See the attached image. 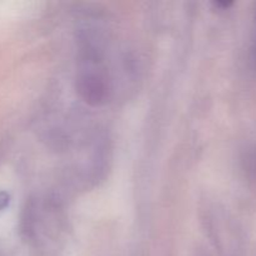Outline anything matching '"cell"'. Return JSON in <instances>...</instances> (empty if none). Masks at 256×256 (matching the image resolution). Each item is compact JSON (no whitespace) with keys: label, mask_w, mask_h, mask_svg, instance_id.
<instances>
[{"label":"cell","mask_w":256,"mask_h":256,"mask_svg":"<svg viewBox=\"0 0 256 256\" xmlns=\"http://www.w3.org/2000/svg\"><path fill=\"white\" fill-rule=\"evenodd\" d=\"M10 195L5 192H0V214L9 206Z\"/></svg>","instance_id":"obj_1"}]
</instances>
